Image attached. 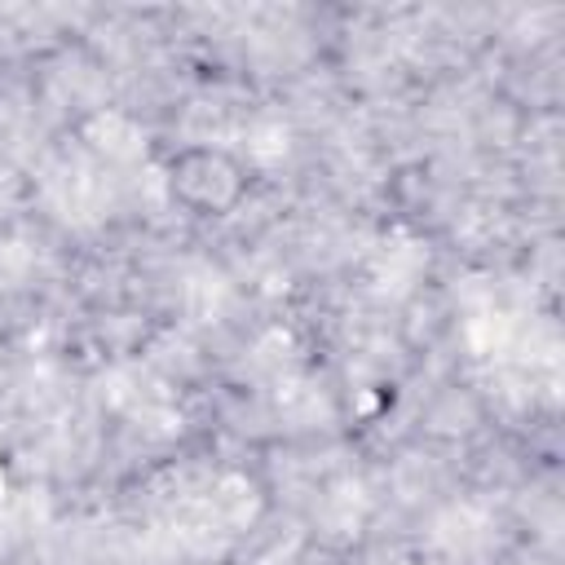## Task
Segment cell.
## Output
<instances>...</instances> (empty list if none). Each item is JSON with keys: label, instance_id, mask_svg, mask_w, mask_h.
Instances as JSON below:
<instances>
[{"label": "cell", "instance_id": "cell-1", "mask_svg": "<svg viewBox=\"0 0 565 565\" xmlns=\"http://www.w3.org/2000/svg\"><path fill=\"white\" fill-rule=\"evenodd\" d=\"M252 181H256V172L247 168V159H238L234 150L212 146V141L181 146L163 159V190L194 221L234 216L247 203Z\"/></svg>", "mask_w": 565, "mask_h": 565}]
</instances>
